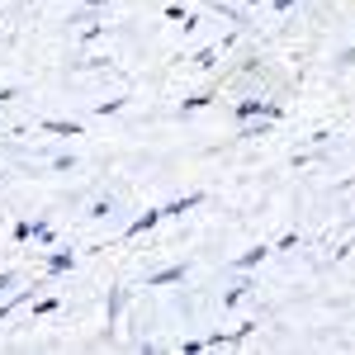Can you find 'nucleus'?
Returning <instances> with one entry per match:
<instances>
[{"label": "nucleus", "mask_w": 355, "mask_h": 355, "mask_svg": "<svg viewBox=\"0 0 355 355\" xmlns=\"http://www.w3.org/2000/svg\"><path fill=\"white\" fill-rule=\"evenodd\" d=\"M237 123H246V119H261V114H270V119H279V105H275V100H261V95H251V100H237Z\"/></svg>", "instance_id": "obj_1"}, {"label": "nucleus", "mask_w": 355, "mask_h": 355, "mask_svg": "<svg viewBox=\"0 0 355 355\" xmlns=\"http://www.w3.org/2000/svg\"><path fill=\"white\" fill-rule=\"evenodd\" d=\"M199 204H204V194H180L175 204L162 209V218H180V214H190V209H199Z\"/></svg>", "instance_id": "obj_2"}, {"label": "nucleus", "mask_w": 355, "mask_h": 355, "mask_svg": "<svg viewBox=\"0 0 355 355\" xmlns=\"http://www.w3.org/2000/svg\"><path fill=\"white\" fill-rule=\"evenodd\" d=\"M190 275V266H166V270H157L152 275V289H166V284H180Z\"/></svg>", "instance_id": "obj_3"}, {"label": "nucleus", "mask_w": 355, "mask_h": 355, "mask_svg": "<svg viewBox=\"0 0 355 355\" xmlns=\"http://www.w3.org/2000/svg\"><path fill=\"white\" fill-rule=\"evenodd\" d=\"M266 256H270V246L261 242V246H251V251H242V256H237V261H232V266H237V270H256V266H261V261H266Z\"/></svg>", "instance_id": "obj_4"}, {"label": "nucleus", "mask_w": 355, "mask_h": 355, "mask_svg": "<svg viewBox=\"0 0 355 355\" xmlns=\"http://www.w3.org/2000/svg\"><path fill=\"white\" fill-rule=\"evenodd\" d=\"M43 266H48V275H67L71 266H76V251H53Z\"/></svg>", "instance_id": "obj_5"}, {"label": "nucleus", "mask_w": 355, "mask_h": 355, "mask_svg": "<svg viewBox=\"0 0 355 355\" xmlns=\"http://www.w3.org/2000/svg\"><path fill=\"white\" fill-rule=\"evenodd\" d=\"M218 57H223V43H218V48H204V53H194L190 67H194V71H214V67H218Z\"/></svg>", "instance_id": "obj_6"}, {"label": "nucleus", "mask_w": 355, "mask_h": 355, "mask_svg": "<svg viewBox=\"0 0 355 355\" xmlns=\"http://www.w3.org/2000/svg\"><path fill=\"white\" fill-rule=\"evenodd\" d=\"M43 128L62 137H81V123H71V119H43Z\"/></svg>", "instance_id": "obj_7"}, {"label": "nucleus", "mask_w": 355, "mask_h": 355, "mask_svg": "<svg viewBox=\"0 0 355 355\" xmlns=\"http://www.w3.org/2000/svg\"><path fill=\"white\" fill-rule=\"evenodd\" d=\"M157 223H162V209H152V214H142L137 223H128V237H142V232H152Z\"/></svg>", "instance_id": "obj_8"}, {"label": "nucleus", "mask_w": 355, "mask_h": 355, "mask_svg": "<svg viewBox=\"0 0 355 355\" xmlns=\"http://www.w3.org/2000/svg\"><path fill=\"white\" fill-rule=\"evenodd\" d=\"M123 303H128V294H123V289H114V294H110V327L119 322V313H123Z\"/></svg>", "instance_id": "obj_9"}, {"label": "nucleus", "mask_w": 355, "mask_h": 355, "mask_svg": "<svg viewBox=\"0 0 355 355\" xmlns=\"http://www.w3.org/2000/svg\"><path fill=\"white\" fill-rule=\"evenodd\" d=\"M114 57H85V62H76V71H95V67H110Z\"/></svg>", "instance_id": "obj_10"}, {"label": "nucleus", "mask_w": 355, "mask_h": 355, "mask_svg": "<svg viewBox=\"0 0 355 355\" xmlns=\"http://www.w3.org/2000/svg\"><path fill=\"white\" fill-rule=\"evenodd\" d=\"M204 105H214V95H209V90H204V95H190V100H185V114H190V110H204Z\"/></svg>", "instance_id": "obj_11"}, {"label": "nucleus", "mask_w": 355, "mask_h": 355, "mask_svg": "<svg viewBox=\"0 0 355 355\" xmlns=\"http://www.w3.org/2000/svg\"><path fill=\"white\" fill-rule=\"evenodd\" d=\"M33 237H38V242H53V223H38V218H33Z\"/></svg>", "instance_id": "obj_12"}, {"label": "nucleus", "mask_w": 355, "mask_h": 355, "mask_svg": "<svg viewBox=\"0 0 355 355\" xmlns=\"http://www.w3.org/2000/svg\"><path fill=\"white\" fill-rule=\"evenodd\" d=\"M15 279H19V275H15V270H0V299H5V294L15 289Z\"/></svg>", "instance_id": "obj_13"}, {"label": "nucleus", "mask_w": 355, "mask_h": 355, "mask_svg": "<svg viewBox=\"0 0 355 355\" xmlns=\"http://www.w3.org/2000/svg\"><path fill=\"white\" fill-rule=\"evenodd\" d=\"M246 289H251L246 279H242V284H232V289H227V303H242V299H246Z\"/></svg>", "instance_id": "obj_14"}, {"label": "nucleus", "mask_w": 355, "mask_h": 355, "mask_svg": "<svg viewBox=\"0 0 355 355\" xmlns=\"http://www.w3.org/2000/svg\"><path fill=\"white\" fill-rule=\"evenodd\" d=\"M341 67H355V43L346 48V53H341Z\"/></svg>", "instance_id": "obj_15"}, {"label": "nucleus", "mask_w": 355, "mask_h": 355, "mask_svg": "<svg viewBox=\"0 0 355 355\" xmlns=\"http://www.w3.org/2000/svg\"><path fill=\"white\" fill-rule=\"evenodd\" d=\"M289 5H299V0H275V10H289Z\"/></svg>", "instance_id": "obj_16"}]
</instances>
